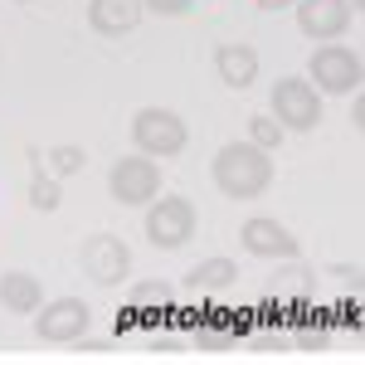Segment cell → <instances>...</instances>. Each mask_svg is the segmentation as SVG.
<instances>
[{"mask_svg":"<svg viewBox=\"0 0 365 365\" xmlns=\"http://www.w3.org/2000/svg\"><path fill=\"white\" fill-rule=\"evenodd\" d=\"M210 175H215L220 195L253 200V195H263V190L273 185V156H268L263 146H253V141H229L225 151L215 156Z\"/></svg>","mask_w":365,"mask_h":365,"instance_id":"obj_1","label":"cell"},{"mask_svg":"<svg viewBox=\"0 0 365 365\" xmlns=\"http://www.w3.org/2000/svg\"><path fill=\"white\" fill-rule=\"evenodd\" d=\"M132 141H137L141 156H180L185 141H190V127L170 108H141L132 117Z\"/></svg>","mask_w":365,"mask_h":365,"instance_id":"obj_2","label":"cell"},{"mask_svg":"<svg viewBox=\"0 0 365 365\" xmlns=\"http://www.w3.org/2000/svg\"><path fill=\"white\" fill-rule=\"evenodd\" d=\"M361 78H365V63L356 49L346 44H322L312 54V68H307V83L317 93H361Z\"/></svg>","mask_w":365,"mask_h":365,"instance_id":"obj_3","label":"cell"},{"mask_svg":"<svg viewBox=\"0 0 365 365\" xmlns=\"http://www.w3.org/2000/svg\"><path fill=\"white\" fill-rule=\"evenodd\" d=\"M78 268L98 287H117V282L132 278V249L117 234H88L83 249H78Z\"/></svg>","mask_w":365,"mask_h":365,"instance_id":"obj_4","label":"cell"},{"mask_svg":"<svg viewBox=\"0 0 365 365\" xmlns=\"http://www.w3.org/2000/svg\"><path fill=\"white\" fill-rule=\"evenodd\" d=\"M273 122L282 132H312L322 122V93L307 78H278L273 83Z\"/></svg>","mask_w":365,"mask_h":365,"instance_id":"obj_5","label":"cell"},{"mask_svg":"<svg viewBox=\"0 0 365 365\" xmlns=\"http://www.w3.org/2000/svg\"><path fill=\"white\" fill-rule=\"evenodd\" d=\"M195 205L185 195H166V200H151V210H146V239L156 244V249H180V244H190V234H195Z\"/></svg>","mask_w":365,"mask_h":365,"instance_id":"obj_6","label":"cell"},{"mask_svg":"<svg viewBox=\"0 0 365 365\" xmlns=\"http://www.w3.org/2000/svg\"><path fill=\"white\" fill-rule=\"evenodd\" d=\"M88 327H93V312H88L83 297H54L34 312V331L39 341H54V346H68V341H83Z\"/></svg>","mask_w":365,"mask_h":365,"instance_id":"obj_7","label":"cell"},{"mask_svg":"<svg viewBox=\"0 0 365 365\" xmlns=\"http://www.w3.org/2000/svg\"><path fill=\"white\" fill-rule=\"evenodd\" d=\"M108 190H113L122 205H151L156 190H161V170L151 156H122L113 170H108Z\"/></svg>","mask_w":365,"mask_h":365,"instance_id":"obj_8","label":"cell"},{"mask_svg":"<svg viewBox=\"0 0 365 365\" xmlns=\"http://www.w3.org/2000/svg\"><path fill=\"white\" fill-rule=\"evenodd\" d=\"M239 244H244V253H253V258H297V234L282 225V220H273V215L244 220Z\"/></svg>","mask_w":365,"mask_h":365,"instance_id":"obj_9","label":"cell"},{"mask_svg":"<svg viewBox=\"0 0 365 365\" xmlns=\"http://www.w3.org/2000/svg\"><path fill=\"white\" fill-rule=\"evenodd\" d=\"M292 10H297V29L307 39H341L351 25L346 0H292Z\"/></svg>","mask_w":365,"mask_h":365,"instance_id":"obj_10","label":"cell"},{"mask_svg":"<svg viewBox=\"0 0 365 365\" xmlns=\"http://www.w3.org/2000/svg\"><path fill=\"white\" fill-rule=\"evenodd\" d=\"M141 15H146L141 0H88V29L103 34V39L132 34V29L141 25Z\"/></svg>","mask_w":365,"mask_h":365,"instance_id":"obj_11","label":"cell"},{"mask_svg":"<svg viewBox=\"0 0 365 365\" xmlns=\"http://www.w3.org/2000/svg\"><path fill=\"white\" fill-rule=\"evenodd\" d=\"M215 73L225 88H249L258 78V54L249 44H220L215 49Z\"/></svg>","mask_w":365,"mask_h":365,"instance_id":"obj_12","label":"cell"},{"mask_svg":"<svg viewBox=\"0 0 365 365\" xmlns=\"http://www.w3.org/2000/svg\"><path fill=\"white\" fill-rule=\"evenodd\" d=\"M0 307L5 312H39L44 307V287L34 273H5L0 278Z\"/></svg>","mask_w":365,"mask_h":365,"instance_id":"obj_13","label":"cell"},{"mask_svg":"<svg viewBox=\"0 0 365 365\" xmlns=\"http://www.w3.org/2000/svg\"><path fill=\"white\" fill-rule=\"evenodd\" d=\"M239 278V268H234V258H200L195 268L185 273V287L190 292H220V287H229V282Z\"/></svg>","mask_w":365,"mask_h":365,"instance_id":"obj_14","label":"cell"},{"mask_svg":"<svg viewBox=\"0 0 365 365\" xmlns=\"http://www.w3.org/2000/svg\"><path fill=\"white\" fill-rule=\"evenodd\" d=\"M58 205H63L58 175H54V170H44V156L34 151V175H29V210H39V215H54Z\"/></svg>","mask_w":365,"mask_h":365,"instance_id":"obj_15","label":"cell"},{"mask_svg":"<svg viewBox=\"0 0 365 365\" xmlns=\"http://www.w3.org/2000/svg\"><path fill=\"white\" fill-rule=\"evenodd\" d=\"M170 297H175V292H170V282L151 278V282H137L127 302H132V312H141V307H170Z\"/></svg>","mask_w":365,"mask_h":365,"instance_id":"obj_16","label":"cell"},{"mask_svg":"<svg viewBox=\"0 0 365 365\" xmlns=\"http://www.w3.org/2000/svg\"><path fill=\"white\" fill-rule=\"evenodd\" d=\"M83 166H88V151L83 146H68V141L44 156V170H54V175H73V170H83Z\"/></svg>","mask_w":365,"mask_h":365,"instance_id":"obj_17","label":"cell"},{"mask_svg":"<svg viewBox=\"0 0 365 365\" xmlns=\"http://www.w3.org/2000/svg\"><path fill=\"white\" fill-rule=\"evenodd\" d=\"M249 141H253V146H263V151H278L282 127L273 122V117H253V122H249Z\"/></svg>","mask_w":365,"mask_h":365,"instance_id":"obj_18","label":"cell"},{"mask_svg":"<svg viewBox=\"0 0 365 365\" xmlns=\"http://www.w3.org/2000/svg\"><path fill=\"white\" fill-rule=\"evenodd\" d=\"M151 15H161V20H175V15H190L195 10V0H141Z\"/></svg>","mask_w":365,"mask_h":365,"instance_id":"obj_19","label":"cell"},{"mask_svg":"<svg viewBox=\"0 0 365 365\" xmlns=\"http://www.w3.org/2000/svg\"><path fill=\"white\" fill-rule=\"evenodd\" d=\"M341 282H351V287H361V278H356V268H331Z\"/></svg>","mask_w":365,"mask_h":365,"instance_id":"obj_20","label":"cell"},{"mask_svg":"<svg viewBox=\"0 0 365 365\" xmlns=\"http://www.w3.org/2000/svg\"><path fill=\"white\" fill-rule=\"evenodd\" d=\"M351 122H356V127H365V98H356V108H351Z\"/></svg>","mask_w":365,"mask_h":365,"instance_id":"obj_21","label":"cell"},{"mask_svg":"<svg viewBox=\"0 0 365 365\" xmlns=\"http://www.w3.org/2000/svg\"><path fill=\"white\" fill-rule=\"evenodd\" d=\"M263 10H282V5H292V0H258Z\"/></svg>","mask_w":365,"mask_h":365,"instance_id":"obj_22","label":"cell"},{"mask_svg":"<svg viewBox=\"0 0 365 365\" xmlns=\"http://www.w3.org/2000/svg\"><path fill=\"white\" fill-rule=\"evenodd\" d=\"M346 5H351V10H361V5H365V0H346Z\"/></svg>","mask_w":365,"mask_h":365,"instance_id":"obj_23","label":"cell"},{"mask_svg":"<svg viewBox=\"0 0 365 365\" xmlns=\"http://www.w3.org/2000/svg\"><path fill=\"white\" fill-rule=\"evenodd\" d=\"M20 5H29V0H20Z\"/></svg>","mask_w":365,"mask_h":365,"instance_id":"obj_24","label":"cell"}]
</instances>
